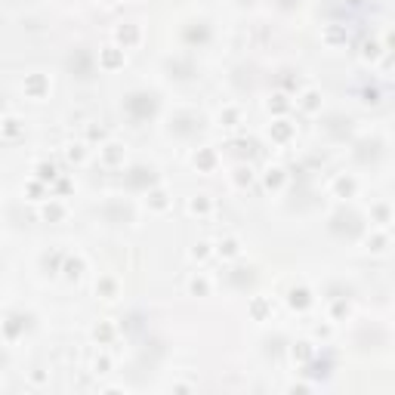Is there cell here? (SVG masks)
Returning a JSON list of instances; mask_svg holds the SVG:
<instances>
[{
	"label": "cell",
	"mask_w": 395,
	"mask_h": 395,
	"mask_svg": "<svg viewBox=\"0 0 395 395\" xmlns=\"http://www.w3.org/2000/svg\"><path fill=\"white\" fill-rule=\"evenodd\" d=\"M219 250H223L226 257H235V253H238V241H226V244H219Z\"/></svg>",
	"instance_id": "1"
}]
</instances>
